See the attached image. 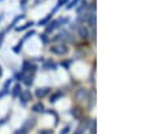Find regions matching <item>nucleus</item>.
<instances>
[{
  "label": "nucleus",
  "mask_w": 152,
  "mask_h": 134,
  "mask_svg": "<svg viewBox=\"0 0 152 134\" xmlns=\"http://www.w3.org/2000/svg\"><path fill=\"white\" fill-rule=\"evenodd\" d=\"M50 18H51V14H50L47 18H45V19H42V21L39 22V24H45V23H47V22H49V19H50Z\"/></svg>",
  "instance_id": "nucleus-5"
},
{
  "label": "nucleus",
  "mask_w": 152,
  "mask_h": 134,
  "mask_svg": "<svg viewBox=\"0 0 152 134\" xmlns=\"http://www.w3.org/2000/svg\"><path fill=\"white\" fill-rule=\"evenodd\" d=\"M4 34H6V30L0 33V46H1V44H3V41H4Z\"/></svg>",
  "instance_id": "nucleus-6"
},
{
  "label": "nucleus",
  "mask_w": 152,
  "mask_h": 134,
  "mask_svg": "<svg viewBox=\"0 0 152 134\" xmlns=\"http://www.w3.org/2000/svg\"><path fill=\"white\" fill-rule=\"evenodd\" d=\"M0 1H3V0H0Z\"/></svg>",
  "instance_id": "nucleus-12"
},
{
  "label": "nucleus",
  "mask_w": 152,
  "mask_h": 134,
  "mask_svg": "<svg viewBox=\"0 0 152 134\" xmlns=\"http://www.w3.org/2000/svg\"><path fill=\"white\" fill-rule=\"evenodd\" d=\"M77 1H78V0H74V1H72V3H70L69 6H67V8H72L73 6H75V3H77Z\"/></svg>",
  "instance_id": "nucleus-9"
},
{
  "label": "nucleus",
  "mask_w": 152,
  "mask_h": 134,
  "mask_svg": "<svg viewBox=\"0 0 152 134\" xmlns=\"http://www.w3.org/2000/svg\"><path fill=\"white\" fill-rule=\"evenodd\" d=\"M30 26H32V22L31 23H27V24H24V26H22V27H16V30L18 31H20V30H24V29H28Z\"/></svg>",
  "instance_id": "nucleus-4"
},
{
  "label": "nucleus",
  "mask_w": 152,
  "mask_h": 134,
  "mask_svg": "<svg viewBox=\"0 0 152 134\" xmlns=\"http://www.w3.org/2000/svg\"><path fill=\"white\" fill-rule=\"evenodd\" d=\"M34 34H35L34 31H30V33H27V34H26V37H24V39H27V38H30V37H31V35H34Z\"/></svg>",
  "instance_id": "nucleus-8"
},
{
  "label": "nucleus",
  "mask_w": 152,
  "mask_h": 134,
  "mask_svg": "<svg viewBox=\"0 0 152 134\" xmlns=\"http://www.w3.org/2000/svg\"><path fill=\"white\" fill-rule=\"evenodd\" d=\"M3 18H4V14H0V22L3 21Z\"/></svg>",
  "instance_id": "nucleus-10"
},
{
  "label": "nucleus",
  "mask_w": 152,
  "mask_h": 134,
  "mask_svg": "<svg viewBox=\"0 0 152 134\" xmlns=\"http://www.w3.org/2000/svg\"><path fill=\"white\" fill-rule=\"evenodd\" d=\"M66 1H67V0H59V1H58V4H57V7H55V8H54V11H53V12H55L58 8H59L61 6H62V4H65V3H66Z\"/></svg>",
  "instance_id": "nucleus-3"
},
{
  "label": "nucleus",
  "mask_w": 152,
  "mask_h": 134,
  "mask_svg": "<svg viewBox=\"0 0 152 134\" xmlns=\"http://www.w3.org/2000/svg\"><path fill=\"white\" fill-rule=\"evenodd\" d=\"M42 110H43V106L40 104V103H38V104L34 106V111H35V113H38V111H42Z\"/></svg>",
  "instance_id": "nucleus-2"
},
{
  "label": "nucleus",
  "mask_w": 152,
  "mask_h": 134,
  "mask_svg": "<svg viewBox=\"0 0 152 134\" xmlns=\"http://www.w3.org/2000/svg\"><path fill=\"white\" fill-rule=\"evenodd\" d=\"M19 92H20V85H15L14 90H12V95L16 96V95H19Z\"/></svg>",
  "instance_id": "nucleus-1"
},
{
  "label": "nucleus",
  "mask_w": 152,
  "mask_h": 134,
  "mask_svg": "<svg viewBox=\"0 0 152 134\" xmlns=\"http://www.w3.org/2000/svg\"><path fill=\"white\" fill-rule=\"evenodd\" d=\"M7 93H8V90H3V91H0V99L3 96H6Z\"/></svg>",
  "instance_id": "nucleus-7"
},
{
  "label": "nucleus",
  "mask_w": 152,
  "mask_h": 134,
  "mask_svg": "<svg viewBox=\"0 0 152 134\" xmlns=\"http://www.w3.org/2000/svg\"><path fill=\"white\" fill-rule=\"evenodd\" d=\"M1 75H3V70H1V67H0V77H1Z\"/></svg>",
  "instance_id": "nucleus-11"
}]
</instances>
